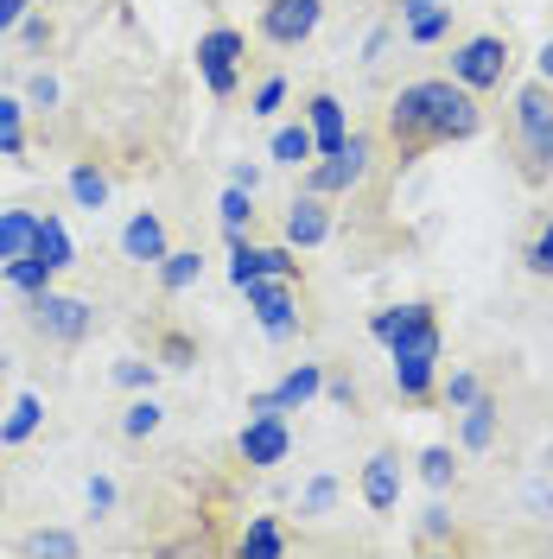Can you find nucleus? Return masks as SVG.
Masks as SVG:
<instances>
[{
    "instance_id": "f257e3e1",
    "label": "nucleus",
    "mask_w": 553,
    "mask_h": 559,
    "mask_svg": "<svg viewBox=\"0 0 553 559\" xmlns=\"http://www.w3.org/2000/svg\"><path fill=\"white\" fill-rule=\"evenodd\" d=\"M484 128L478 90H464L458 76H426L388 96V134L401 140V153L439 146V140H471Z\"/></svg>"
},
{
    "instance_id": "f03ea898",
    "label": "nucleus",
    "mask_w": 553,
    "mask_h": 559,
    "mask_svg": "<svg viewBox=\"0 0 553 559\" xmlns=\"http://www.w3.org/2000/svg\"><path fill=\"white\" fill-rule=\"evenodd\" d=\"M369 337L388 344V362H439V318L433 306H388L369 318Z\"/></svg>"
},
{
    "instance_id": "7ed1b4c3",
    "label": "nucleus",
    "mask_w": 553,
    "mask_h": 559,
    "mask_svg": "<svg viewBox=\"0 0 553 559\" xmlns=\"http://www.w3.org/2000/svg\"><path fill=\"white\" fill-rule=\"evenodd\" d=\"M516 146H521V173L548 178L553 173V83H521L516 90Z\"/></svg>"
},
{
    "instance_id": "20e7f679",
    "label": "nucleus",
    "mask_w": 553,
    "mask_h": 559,
    "mask_svg": "<svg viewBox=\"0 0 553 559\" xmlns=\"http://www.w3.org/2000/svg\"><path fill=\"white\" fill-rule=\"evenodd\" d=\"M369 166H376V140L356 134L350 128V140L338 146V153H325V159H311L306 173V191H318V198H344V191H356L363 178H369Z\"/></svg>"
},
{
    "instance_id": "39448f33",
    "label": "nucleus",
    "mask_w": 553,
    "mask_h": 559,
    "mask_svg": "<svg viewBox=\"0 0 553 559\" xmlns=\"http://www.w3.org/2000/svg\"><path fill=\"white\" fill-rule=\"evenodd\" d=\"M509 64H516V51H509L503 33H478L451 51V76H458L464 90H496V83L509 76Z\"/></svg>"
},
{
    "instance_id": "423d86ee",
    "label": "nucleus",
    "mask_w": 553,
    "mask_h": 559,
    "mask_svg": "<svg viewBox=\"0 0 553 559\" xmlns=\"http://www.w3.org/2000/svg\"><path fill=\"white\" fill-rule=\"evenodd\" d=\"M243 33L236 26H210L204 38H198V70H204L210 96H236V83H243Z\"/></svg>"
},
{
    "instance_id": "0eeeda50",
    "label": "nucleus",
    "mask_w": 553,
    "mask_h": 559,
    "mask_svg": "<svg viewBox=\"0 0 553 559\" xmlns=\"http://www.w3.org/2000/svg\"><path fill=\"white\" fill-rule=\"evenodd\" d=\"M236 452H243V464H255V471H274V464H286V452H293L286 414H280V407H255V419H248L243 439H236Z\"/></svg>"
},
{
    "instance_id": "6e6552de",
    "label": "nucleus",
    "mask_w": 553,
    "mask_h": 559,
    "mask_svg": "<svg viewBox=\"0 0 553 559\" xmlns=\"http://www.w3.org/2000/svg\"><path fill=\"white\" fill-rule=\"evenodd\" d=\"M248 312H255V324L268 331V337H293L299 331V299H293V280H248Z\"/></svg>"
},
{
    "instance_id": "1a4fd4ad",
    "label": "nucleus",
    "mask_w": 553,
    "mask_h": 559,
    "mask_svg": "<svg viewBox=\"0 0 553 559\" xmlns=\"http://www.w3.org/2000/svg\"><path fill=\"white\" fill-rule=\"evenodd\" d=\"M318 13H325V0H268L261 7V38L293 51V45H306L318 33Z\"/></svg>"
},
{
    "instance_id": "9d476101",
    "label": "nucleus",
    "mask_w": 553,
    "mask_h": 559,
    "mask_svg": "<svg viewBox=\"0 0 553 559\" xmlns=\"http://www.w3.org/2000/svg\"><path fill=\"white\" fill-rule=\"evenodd\" d=\"M299 280V261H293V242L280 248H255L243 236H230V280H236V293H243L248 280Z\"/></svg>"
},
{
    "instance_id": "9b49d317",
    "label": "nucleus",
    "mask_w": 553,
    "mask_h": 559,
    "mask_svg": "<svg viewBox=\"0 0 553 559\" xmlns=\"http://www.w3.org/2000/svg\"><path fill=\"white\" fill-rule=\"evenodd\" d=\"M90 306L83 299H70V293H38L33 299V324L45 337H58V344H83L90 337Z\"/></svg>"
},
{
    "instance_id": "f8f14e48",
    "label": "nucleus",
    "mask_w": 553,
    "mask_h": 559,
    "mask_svg": "<svg viewBox=\"0 0 553 559\" xmlns=\"http://www.w3.org/2000/svg\"><path fill=\"white\" fill-rule=\"evenodd\" d=\"M318 394H325V369H318V362H293L280 388L255 394V407H280V414H299V407H306V401H318Z\"/></svg>"
},
{
    "instance_id": "ddd939ff",
    "label": "nucleus",
    "mask_w": 553,
    "mask_h": 559,
    "mask_svg": "<svg viewBox=\"0 0 553 559\" xmlns=\"http://www.w3.org/2000/svg\"><path fill=\"white\" fill-rule=\"evenodd\" d=\"M325 236H331V210H325V198H318V191H299V198L286 204V242L318 248Z\"/></svg>"
},
{
    "instance_id": "4468645a",
    "label": "nucleus",
    "mask_w": 553,
    "mask_h": 559,
    "mask_svg": "<svg viewBox=\"0 0 553 559\" xmlns=\"http://www.w3.org/2000/svg\"><path fill=\"white\" fill-rule=\"evenodd\" d=\"M121 254L128 261H140V267H160L173 248H166V223L153 216V210H140V216H128V229H121Z\"/></svg>"
},
{
    "instance_id": "2eb2a0df",
    "label": "nucleus",
    "mask_w": 553,
    "mask_h": 559,
    "mask_svg": "<svg viewBox=\"0 0 553 559\" xmlns=\"http://www.w3.org/2000/svg\"><path fill=\"white\" fill-rule=\"evenodd\" d=\"M363 502H369L376 515H388V509L401 502V457L395 452H376L363 464Z\"/></svg>"
},
{
    "instance_id": "dca6fc26",
    "label": "nucleus",
    "mask_w": 553,
    "mask_h": 559,
    "mask_svg": "<svg viewBox=\"0 0 553 559\" xmlns=\"http://www.w3.org/2000/svg\"><path fill=\"white\" fill-rule=\"evenodd\" d=\"M306 128H311V140H318V159H325V153H338V146L350 140L344 103H338V96H311V103H306Z\"/></svg>"
},
{
    "instance_id": "f3484780",
    "label": "nucleus",
    "mask_w": 553,
    "mask_h": 559,
    "mask_svg": "<svg viewBox=\"0 0 553 559\" xmlns=\"http://www.w3.org/2000/svg\"><path fill=\"white\" fill-rule=\"evenodd\" d=\"M33 242H38V216L33 210H0V267L20 261V254H33Z\"/></svg>"
},
{
    "instance_id": "a211bd4d",
    "label": "nucleus",
    "mask_w": 553,
    "mask_h": 559,
    "mask_svg": "<svg viewBox=\"0 0 553 559\" xmlns=\"http://www.w3.org/2000/svg\"><path fill=\"white\" fill-rule=\"evenodd\" d=\"M458 439H464V452H490V445H496V401H490V394H478V401L464 407Z\"/></svg>"
},
{
    "instance_id": "6ab92c4d",
    "label": "nucleus",
    "mask_w": 553,
    "mask_h": 559,
    "mask_svg": "<svg viewBox=\"0 0 553 559\" xmlns=\"http://www.w3.org/2000/svg\"><path fill=\"white\" fill-rule=\"evenodd\" d=\"M0 274H7V286H13V293H26V299H38V293H51V280H58V267H45L38 254H20V261H7Z\"/></svg>"
},
{
    "instance_id": "aec40b11",
    "label": "nucleus",
    "mask_w": 553,
    "mask_h": 559,
    "mask_svg": "<svg viewBox=\"0 0 553 559\" xmlns=\"http://www.w3.org/2000/svg\"><path fill=\"white\" fill-rule=\"evenodd\" d=\"M33 254L45 261V267H58V274H64L70 261H77V248H70V236H64V223H58V216H38V242H33Z\"/></svg>"
},
{
    "instance_id": "412c9836",
    "label": "nucleus",
    "mask_w": 553,
    "mask_h": 559,
    "mask_svg": "<svg viewBox=\"0 0 553 559\" xmlns=\"http://www.w3.org/2000/svg\"><path fill=\"white\" fill-rule=\"evenodd\" d=\"M268 153H274L280 166H306V159H318V140H311V128H274V140H268Z\"/></svg>"
},
{
    "instance_id": "4be33fe9",
    "label": "nucleus",
    "mask_w": 553,
    "mask_h": 559,
    "mask_svg": "<svg viewBox=\"0 0 553 559\" xmlns=\"http://www.w3.org/2000/svg\"><path fill=\"white\" fill-rule=\"evenodd\" d=\"M204 274V254L198 248H173L166 261H160V280H166V293H185V286H198Z\"/></svg>"
},
{
    "instance_id": "5701e85b",
    "label": "nucleus",
    "mask_w": 553,
    "mask_h": 559,
    "mask_svg": "<svg viewBox=\"0 0 553 559\" xmlns=\"http://www.w3.org/2000/svg\"><path fill=\"white\" fill-rule=\"evenodd\" d=\"M216 216H223V236H243L248 223H255V191H248V185H230L223 204H216Z\"/></svg>"
},
{
    "instance_id": "b1692460",
    "label": "nucleus",
    "mask_w": 553,
    "mask_h": 559,
    "mask_svg": "<svg viewBox=\"0 0 553 559\" xmlns=\"http://www.w3.org/2000/svg\"><path fill=\"white\" fill-rule=\"evenodd\" d=\"M433 376H439V362H395V388H401V401H433Z\"/></svg>"
},
{
    "instance_id": "393cba45",
    "label": "nucleus",
    "mask_w": 553,
    "mask_h": 559,
    "mask_svg": "<svg viewBox=\"0 0 553 559\" xmlns=\"http://www.w3.org/2000/svg\"><path fill=\"white\" fill-rule=\"evenodd\" d=\"M45 419V407H38V394H20L13 401V414H7V426H0V439L7 445H20V439H33V426Z\"/></svg>"
},
{
    "instance_id": "a878e982",
    "label": "nucleus",
    "mask_w": 553,
    "mask_h": 559,
    "mask_svg": "<svg viewBox=\"0 0 553 559\" xmlns=\"http://www.w3.org/2000/svg\"><path fill=\"white\" fill-rule=\"evenodd\" d=\"M446 33H451V7H446V0H439V7H426V13H414V20H408V38H414V45H439Z\"/></svg>"
},
{
    "instance_id": "bb28decb",
    "label": "nucleus",
    "mask_w": 553,
    "mask_h": 559,
    "mask_svg": "<svg viewBox=\"0 0 553 559\" xmlns=\"http://www.w3.org/2000/svg\"><path fill=\"white\" fill-rule=\"evenodd\" d=\"M20 554H26V559H38V554L70 559V554H77V534H64V527H38V534H26V540H20Z\"/></svg>"
},
{
    "instance_id": "cd10ccee",
    "label": "nucleus",
    "mask_w": 553,
    "mask_h": 559,
    "mask_svg": "<svg viewBox=\"0 0 553 559\" xmlns=\"http://www.w3.org/2000/svg\"><path fill=\"white\" fill-rule=\"evenodd\" d=\"M70 198H77L83 210H103L108 204V178L96 173V166H77V173H70Z\"/></svg>"
},
{
    "instance_id": "c85d7f7f",
    "label": "nucleus",
    "mask_w": 553,
    "mask_h": 559,
    "mask_svg": "<svg viewBox=\"0 0 553 559\" xmlns=\"http://www.w3.org/2000/svg\"><path fill=\"white\" fill-rule=\"evenodd\" d=\"M20 115H26V108L13 103V96H0V153H7V159L26 153V128H20Z\"/></svg>"
},
{
    "instance_id": "c756f323",
    "label": "nucleus",
    "mask_w": 553,
    "mask_h": 559,
    "mask_svg": "<svg viewBox=\"0 0 553 559\" xmlns=\"http://www.w3.org/2000/svg\"><path fill=\"white\" fill-rule=\"evenodd\" d=\"M160 401H153V394H140L134 407H128V414H121V432H128V439H146V432H160Z\"/></svg>"
},
{
    "instance_id": "7c9ffc66",
    "label": "nucleus",
    "mask_w": 553,
    "mask_h": 559,
    "mask_svg": "<svg viewBox=\"0 0 553 559\" xmlns=\"http://www.w3.org/2000/svg\"><path fill=\"white\" fill-rule=\"evenodd\" d=\"M420 477H426L433 489H451V477H458V464H451V452H446V445H426V452H420Z\"/></svg>"
},
{
    "instance_id": "2f4dec72",
    "label": "nucleus",
    "mask_w": 553,
    "mask_h": 559,
    "mask_svg": "<svg viewBox=\"0 0 553 559\" xmlns=\"http://www.w3.org/2000/svg\"><path fill=\"white\" fill-rule=\"evenodd\" d=\"M243 554H286V534L274 522H248L243 534Z\"/></svg>"
},
{
    "instance_id": "473e14b6",
    "label": "nucleus",
    "mask_w": 553,
    "mask_h": 559,
    "mask_svg": "<svg viewBox=\"0 0 553 559\" xmlns=\"http://www.w3.org/2000/svg\"><path fill=\"white\" fill-rule=\"evenodd\" d=\"M478 394H484V382H478L471 369H458V376H451V382H446V407H458V414H464V407H471Z\"/></svg>"
},
{
    "instance_id": "72a5a7b5",
    "label": "nucleus",
    "mask_w": 553,
    "mask_h": 559,
    "mask_svg": "<svg viewBox=\"0 0 553 559\" xmlns=\"http://www.w3.org/2000/svg\"><path fill=\"white\" fill-rule=\"evenodd\" d=\"M528 267H534L541 280H553V223H541V236L528 242Z\"/></svg>"
},
{
    "instance_id": "f704fd0d",
    "label": "nucleus",
    "mask_w": 553,
    "mask_h": 559,
    "mask_svg": "<svg viewBox=\"0 0 553 559\" xmlns=\"http://www.w3.org/2000/svg\"><path fill=\"white\" fill-rule=\"evenodd\" d=\"M280 103H286V76H268V83L255 90V115H274Z\"/></svg>"
},
{
    "instance_id": "c9c22d12",
    "label": "nucleus",
    "mask_w": 553,
    "mask_h": 559,
    "mask_svg": "<svg viewBox=\"0 0 553 559\" xmlns=\"http://www.w3.org/2000/svg\"><path fill=\"white\" fill-rule=\"evenodd\" d=\"M160 362H166V369H185V362H191V337H166V344H160Z\"/></svg>"
},
{
    "instance_id": "e433bc0d",
    "label": "nucleus",
    "mask_w": 553,
    "mask_h": 559,
    "mask_svg": "<svg viewBox=\"0 0 553 559\" xmlns=\"http://www.w3.org/2000/svg\"><path fill=\"white\" fill-rule=\"evenodd\" d=\"M115 382H121V388H153V362H121V369H115Z\"/></svg>"
},
{
    "instance_id": "4c0bfd02",
    "label": "nucleus",
    "mask_w": 553,
    "mask_h": 559,
    "mask_svg": "<svg viewBox=\"0 0 553 559\" xmlns=\"http://www.w3.org/2000/svg\"><path fill=\"white\" fill-rule=\"evenodd\" d=\"M26 103L51 108V103H58V83H51V76H33V83H26Z\"/></svg>"
},
{
    "instance_id": "58836bf2",
    "label": "nucleus",
    "mask_w": 553,
    "mask_h": 559,
    "mask_svg": "<svg viewBox=\"0 0 553 559\" xmlns=\"http://www.w3.org/2000/svg\"><path fill=\"white\" fill-rule=\"evenodd\" d=\"M26 7H33V0H0V38H7L13 26H20V20H26Z\"/></svg>"
},
{
    "instance_id": "ea45409f",
    "label": "nucleus",
    "mask_w": 553,
    "mask_h": 559,
    "mask_svg": "<svg viewBox=\"0 0 553 559\" xmlns=\"http://www.w3.org/2000/svg\"><path fill=\"white\" fill-rule=\"evenodd\" d=\"M90 509H115V484L108 477H90Z\"/></svg>"
},
{
    "instance_id": "a19ab883",
    "label": "nucleus",
    "mask_w": 553,
    "mask_h": 559,
    "mask_svg": "<svg viewBox=\"0 0 553 559\" xmlns=\"http://www.w3.org/2000/svg\"><path fill=\"white\" fill-rule=\"evenodd\" d=\"M331 496H338V484H331V477H318L311 496H306V509H331Z\"/></svg>"
},
{
    "instance_id": "79ce46f5",
    "label": "nucleus",
    "mask_w": 553,
    "mask_h": 559,
    "mask_svg": "<svg viewBox=\"0 0 553 559\" xmlns=\"http://www.w3.org/2000/svg\"><path fill=\"white\" fill-rule=\"evenodd\" d=\"M381 51H388V26H381V33H369V45H363V64H376Z\"/></svg>"
},
{
    "instance_id": "37998d69",
    "label": "nucleus",
    "mask_w": 553,
    "mask_h": 559,
    "mask_svg": "<svg viewBox=\"0 0 553 559\" xmlns=\"http://www.w3.org/2000/svg\"><path fill=\"white\" fill-rule=\"evenodd\" d=\"M230 185H248V191H255V185H261V166H236V173H230Z\"/></svg>"
},
{
    "instance_id": "c03bdc74",
    "label": "nucleus",
    "mask_w": 553,
    "mask_h": 559,
    "mask_svg": "<svg viewBox=\"0 0 553 559\" xmlns=\"http://www.w3.org/2000/svg\"><path fill=\"white\" fill-rule=\"evenodd\" d=\"M401 7V20H414V13H426V7H439V0H395Z\"/></svg>"
},
{
    "instance_id": "a18cd8bd",
    "label": "nucleus",
    "mask_w": 553,
    "mask_h": 559,
    "mask_svg": "<svg viewBox=\"0 0 553 559\" xmlns=\"http://www.w3.org/2000/svg\"><path fill=\"white\" fill-rule=\"evenodd\" d=\"M534 64H541V76H548V83H553V38H548V45H541V58H534Z\"/></svg>"
}]
</instances>
